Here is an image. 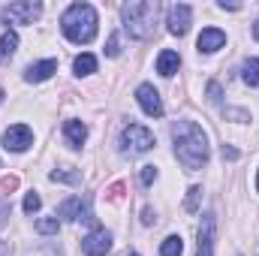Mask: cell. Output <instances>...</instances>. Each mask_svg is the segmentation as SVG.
Segmentation results:
<instances>
[{
	"label": "cell",
	"mask_w": 259,
	"mask_h": 256,
	"mask_svg": "<svg viewBox=\"0 0 259 256\" xmlns=\"http://www.w3.org/2000/svg\"><path fill=\"white\" fill-rule=\"evenodd\" d=\"M157 145V139H154V133L148 127H142V124H130V127H124V133H121V151L124 154H145V151H151Z\"/></svg>",
	"instance_id": "obj_4"
},
{
	"label": "cell",
	"mask_w": 259,
	"mask_h": 256,
	"mask_svg": "<svg viewBox=\"0 0 259 256\" xmlns=\"http://www.w3.org/2000/svg\"><path fill=\"white\" fill-rule=\"evenodd\" d=\"M223 46H226V33H223L220 27H205V30L199 33V39H196V49L205 52V55H211V52H217V49H223Z\"/></svg>",
	"instance_id": "obj_10"
},
{
	"label": "cell",
	"mask_w": 259,
	"mask_h": 256,
	"mask_svg": "<svg viewBox=\"0 0 259 256\" xmlns=\"http://www.w3.org/2000/svg\"><path fill=\"white\" fill-rule=\"evenodd\" d=\"M184 253V241L181 235H169L163 244H160V256H181Z\"/></svg>",
	"instance_id": "obj_17"
},
{
	"label": "cell",
	"mask_w": 259,
	"mask_h": 256,
	"mask_svg": "<svg viewBox=\"0 0 259 256\" xmlns=\"http://www.w3.org/2000/svg\"><path fill=\"white\" fill-rule=\"evenodd\" d=\"M241 78H244V84L259 88V58H250L247 64L241 66Z\"/></svg>",
	"instance_id": "obj_16"
},
{
	"label": "cell",
	"mask_w": 259,
	"mask_h": 256,
	"mask_svg": "<svg viewBox=\"0 0 259 256\" xmlns=\"http://www.w3.org/2000/svg\"><path fill=\"white\" fill-rule=\"evenodd\" d=\"M39 205H42V199H39V193H27L24 196V214H33V211H39Z\"/></svg>",
	"instance_id": "obj_22"
},
{
	"label": "cell",
	"mask_w": 259,
	"mask_h": 256,
	"mask_svg": "<svg viewBox=\"0 0 259 256\" xmlns=\"http://www.w3.org/2000/svg\"><path fill=\"white\" fill-rule=\"evenodd\" d=\"M202 208V187H190L187 190V199H184V211L187 214H196Z\"/></svg>",
	"instance_id": "obj_19"
},
{
	"label": "cell",
	"mask_w": 259,
	"mask_h": 256,
	"mask_svg": "<svg viewBox=\"0 0 259 256\" xmlns=\"http://www.w3.org/2000/svg\"><path fill=\"white\" fill-rule=\"evenodd\" d=\"M127 256H139V253H127Z\"/></svg>",
	"instance_id": "obj_32"
},
{
	"label": "cell",
	"mask_w": 259,
	"mask_h": 256,
	"mask_svg": "<svg viewBox=\"0 0 259 256\" xmlns=\"http://www.w3.org/2000/svg\"><path fill=\"white\" fill-rule=\"evenodd\" d=\"M142 223H145V226H151V223H154V211H151V208H145V211H142Z\"/></svg>",
	"instance_id": "obj_28"
},
{
	"label": "cell",
	"mask_w": 259,
	"mask_h": 256,
	"mask_svg": "<svg viewBox=\"0 0 259 256\" xmlns=\"http://www.w3.org/2000/svg\"><path fill=\"white\" fill-rule=\"evenodd\" d=\"M64 136H66V142H69L72 148H81L84 139H88V127H84L81 121H66L64 124Z\"/></svg>",
	"instance_id": "obj_14"
},
{
	"label": "cell",
	"mask_w": 259,
	"mask_h": 256,
	"mask_svg": "<svg viewBox=\"0 0 259 256\" xmlns=\"http://www.w3.org/2000/svg\"><path fill=\"white\" fill-rule=\"evenodd\" d=\"M81 250L88 256H106L112 250V232L109 229H94L91 235L81 238Z\"/></svg>",
	"instance_id": "obj_8"
},
{
	"label": "cell",
	"mask_w": 259,
	"mask_h": 256,
	"mask_svg": "<svg viewBox=\"0 0 259 256\" xmlns=\"http://www.w3.org/2000/svg\"><path fill=\"white\" fill-rule=\"evenodd\" d=\"M157 12L160 6L151 3V0H136V3H127L121 9L124 15V30H127L133 39H148L157 27Z\"/></svg>",
	"instance_id": "obj_3"
},
{
	"label": "cell",
	"mask_w": 259,
	"mask_h": 256,
	"mask_svg": "<svg viewBox=\"0 0 259 256\" xmlns=\"http://www.w3.org/2000/svg\"><path fill=\"white\" fill-rule=\"evenodd\" d=\"M253 39H259V18H256V24H253Z\"/></svg>",
	"instance_id": "obj_30"
},
{
	"label": "cell",
	"mask_w": 259,
	"mask_h": 256,
	"mask_svg": "<svg viewBox=\"0 0 259 256\" xmlns=\"http://www.w3.org/2000/svg\"><path fill=\"white\" fill-rule=\"evenodd\" d=\"M15 49H18V33H15V30H6V33L0 36V64H6V61L15 55Z\"/></svg>",
	"instance_id": "obj_15"
},
{
	"label": "cell",
	"mask_w": 259,
	"mask_h": 256,
	"mask_svg": "<svg viewBox=\"0 0 259 256\" xmlns=\"http://www.w3.org/2000/svg\"><path fill=\"white\" fill-rule=\"evenodd\" d=\"M190 18H193V9H190V6H184V3H175V6H169V18H166V24H169V33H175V36H184V33L190 30Z\"/></svg>",
	"instance_id": "obj_9"
},
{
	"label": "cell",
	"mask_w": 259,
	"mask_h": 256,
	"mask_svg": "<svg viewBox=\"0 0 259 256\" xmlns=\"http://www.w3.org/2000/svg\"><path fill=\"white\" fill-rule=\"evenodd\" d=\"M72 69H75V75H91V72H97V58L94 55H78Z\"/></svg>",
	"instance_id": "obj_18"
},
{
	"label": "cell",
	"mask_w": 259,
	"mask_h": 256,
	"mask_svg": "<svg viewBox=\"0 0 259 256\" xmlns=\"http://www.w3.org/2000/svg\"><path fill=\"white\" fill-rule=\"evenodd\" d=\"M97 24H100V18H97V9L91 3H72L64 15H61V27H64L66 39L69 42H78V46L94 42Z\"/></svg>",
	"instance_id": "obj_2"
},
{
	"label": "cell",
	"mask_w": 259,
	"mask_h": 256,
	"mask_svg": "<svg viewBox=\"0 0 259 256\" xmlns=\"http://www.w3.org/2000/svg\"><path fill=\"white\" fill-rule=\"evenodd\" d=\"M178 66H181L178 52L166 49V52H160V55H157V72H160V75H175V72H178Z\"/></svg>",
	"instance_id": "obj_13"
},
{
	"label": "cell",
	"mask_w": 259,
	"mask_h": 256,
	"mask_svg": "<svg viewBox=\"0 0 259 256\" xmlns=\"http://www.w3.org/2000/svg\"><path fill=\"white\" fill-rule=\"evenodd\" d=\"M3 15H6L9 24H33V21L42 15V6H39V3H30V0H24V3H9V6L3 9Z\"/></svg>",
	"instance_id": "obj_6"
},
{
	"label": "cell",
	"mask_w": 259,
	"mask_h": 256,
	"mask_svg": "<svg viewBox=\"0 0 259 256\" xmlns=\"http://www.w3.org/2000/svg\"><path fill=\"white\" fill-rule=\"evenodd\" d=\"M220 97H223V88H220L217 81H211V84H208V100H211V103H220Z\"/></svg>",
	"instance_id": "obj_25"
},
{
	"label": "cell",
	"mask_w": 259,
	"mask_h": 256,
	"mask_svg": "<svg viewBox=\"0 0 259 256\" xmlns=\"http://www.w3.org/2000/svg\"><path fill=\"white\" fill-rule=\"evenodd\" d=\"M196 256H214V217H211V214H205V217H202Z\"/></svg>",
	"instance_id": "obj_11"
},
{
	"label": "cell",
	"mask_w": 259,
	"mask_h": 256,
	"mask_svg": "<svg viewBox=\"0 0 259 256\" xmlns=\"http://www.w3.org/2000/svg\"><path fill=\"white\" fill-rule=\"evenodd\" d=\"M33 145V130L27 124H12V127L3 130V148L12 151V154H21Z\"/></svg>",
	"instance_id": "obj_5"
},
{
	"label": "cell",
	"mask_w": 259,
	"mask_h": 256,
	"mask_svg": "<svg viewBox=\"0 0 259 256\" xmlns=\"http://www.w3.org/2000/svg\"><path fill=\"white\" fill-rule=\"evenodd\" d=\"M9 253V244H6V241H0V256H6Z\"/></svg>",
	"instance_id": "obj_29"
},
{
	"label": "cell",
	"mask_w": 259,
	"mask_h": 256,
	"mask_svg": "<svg viewBox=\"0 0 259 256\" xmlns=\"http://www.w3.org/2000/svg\"><path fill=\"white\" fill-rule=\"evenodd\" d=\"M223 160H238V151H235V148H226V145H223Z\"/></svg>",
	"instance_id": "obj_27"
},
{
	"label": "cell",
	"mask_w": 259,
	"mask_h": 256,
	"mask_svg": "<svg viewBox=\"0 0 259 256\" xmlns=\"http://www.w3.org/2000/svg\"><path fill=\"white\" fill-rule=\"evenodd\" d=\"M157 181V166H142V184H154Z\"/></svg>",
	"instance_id": "obj_24"
},
{
	"label": "cell",
	"mask_w": 259,
	"mask_h": 256,
	"mask_svg": "<svg viewBox=\"0 0 259 256\" xmlns=\"http://www.w3.org/2000/svg\"><path fill=\"white\" fill-rule=\"evenodd\" d=\"M0 187H3L6 193L15 190V187H18V178H3V181H0Z\"/></svg>",
	"instance_id": "obj_26"
},
{
	"label": "cell",
	"mask_w": 259,
	"mask_h": 256,
	"mask_svg": "<svg viewBox=\"0 0 259 256\" xmlns=\"http://www.w3.org/2000/svg\"><path fill=\"white\" fill-rule=\"evenodd\" d=\"M106 55H109V58H118V55H121V36H118V33H112V36H109Z\"/></svg>",
	"instance_id": "obj_23"
},
{
	"label": "cell",
	"mask_w": 259,
	"mask_h": 256,
	"mask_svg": "<svg viewBox=\"0 0 259 256\" xmlns=\"http://www.w3.org/2000/svg\"><path fill=\"white\" fill-rule=\"evenodd\" d=\"M55 72H58V61H55V58H49V61H39V64L27 66L24 78H27V81H46V78H52Z\"/></svg>",
	"instance_id": "obj_12"
},
{
	"label": "cell",
	"mask_w": 259,
	"mask_h": 256,
	"mask_svg": "<svg viewBox=\"0 0 259 256\" xmlns=\"http://www.w3.org/2000/svg\"><path fill=\"white\" fill-rule=\"evenodd\" d=\"M58 229H61V220L58 217H39L36 220V232L39 235H55Z\"/></svg>",
	"instance_id": "obj_20"
},
{
	"label": "cell",
	"mask_w": 259,
	"mask_h": 256,
	"mask_svg": "<svg viewBox=\"0 0 259 256\" xmlns=\"http://www.w3.org/2000/svg\"><path fill=\"white\" fill-rule=\"evenodd\" d=\"M172 139H175V154L184 169L196 172L208 163V136L199 124H193V121L172 124Z\"/></svg>",
	"instance_id": "obj_1"
},
{
	"label": "cell",
	"mask_w": 259,
	"mask_h": 256,
	"mask_svg": "<svg viewBox=\"0 0 259 256\" xmlns=\"http://www.w3.org/2000/svg\"><path fill=\"white\" fill-rule=\"evenodd\" d=\"M256 190H259V175H256Z\"/></svg>",
	"instance_id": "obj_31"
},
{
	"label": "cell",
	"mask_w": 259,
	"mask_h": 256,
	"mask_svg": "<svg viewBox=\"0 0 259 256\" xmlns=\"http://www.w3.org/2000/svg\"><path fill=\"white\" fill-rule=\"evenodd\" d=\"M49 178H52V181H64V184H78V181H81L78 172H64V169H55Z\"/></svg>",
	"instance_id": "obj_21"
},
{
	"label": "cell",
	"mask_w": 259,
	"mask_h": 256,
	"mask_svg": "<svg viewBox=\"0 0 259 256\" xmlns=\"http://www.w3.org/2000/svg\"><path fill=\"white\" fill-rule=\"evenodd\" d=\"M136 100H139V106L145 109V115H151V118H163V100H160V91H157L154 84H139Z\"/></svg>",
	"instance_id": "obj_7"
}]
</instances>
